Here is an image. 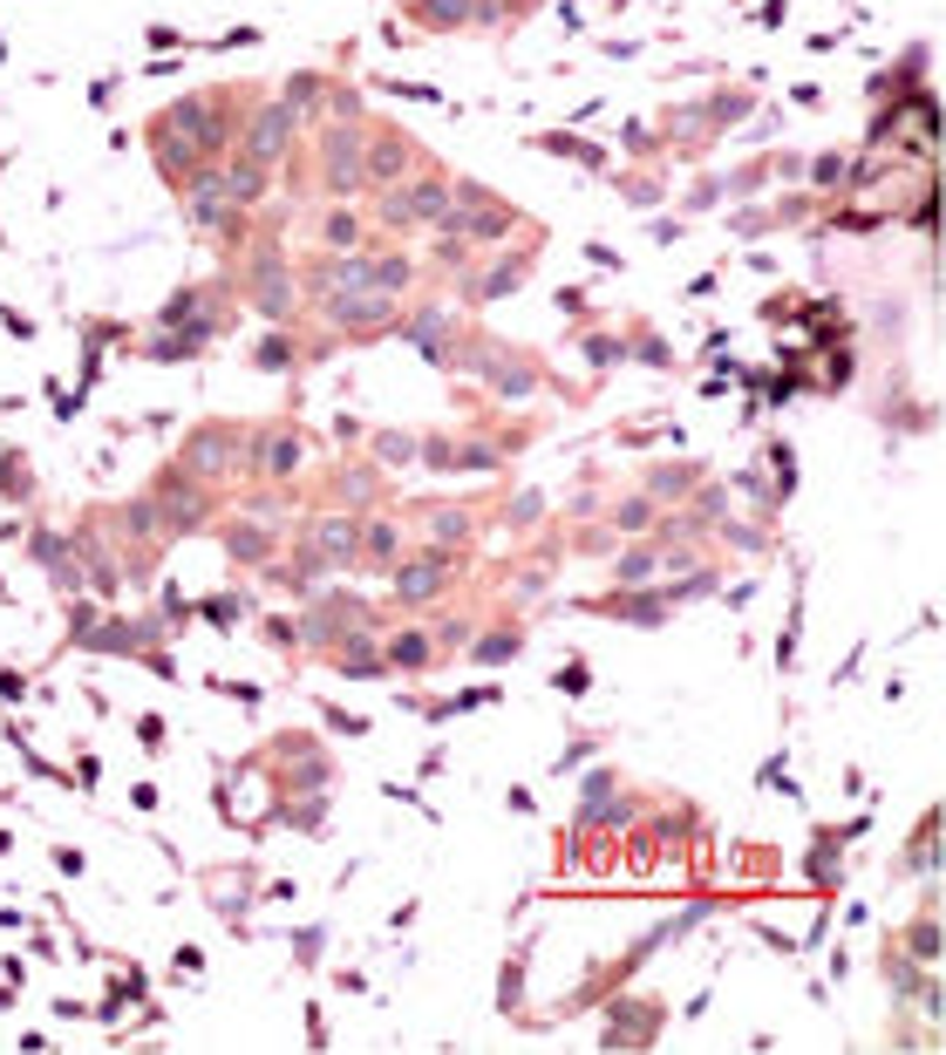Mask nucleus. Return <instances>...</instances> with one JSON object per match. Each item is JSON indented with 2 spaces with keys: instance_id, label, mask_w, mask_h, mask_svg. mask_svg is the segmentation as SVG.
<instances>
[{
  "instance_id": "nucleus-8",
  "label": "nucleus",
  "mask_w": 946,
  "mask_h": 1055,
  "mask_svg": "<svg viewBox=\"0 0 946 1055\" xmlns=\"http://www.w3.org/2000/svg\"><path fill=\"white\" fill-rule=\"evenodd\" d=\"M409 163H416V143H409L402 130H381L375 143H361V185L388 191V185H402Z\"/></svg>"
},
{
  "instance_id": "nucleus-17",
  "label": "nucleus",
  "mask_w": 946,
  "mask_h": 1055,
  "mask_svg": "<svg viewBox=\"0 0 946 1055\" xmlns=\"http://www.w3.org/2000/svg\"><path fill=\"white\" fill-rule=\"evenodd\" d=\"M450 320H457L450 307H429L416 327H402V335H409V348H422L429 361H442V335H450Z\"/></svg>"
},
{
  "instance_id": "nucleus-26",
  "label": "nucleus",
  "mask_w": 946,
  "mask_h": 1055,
  "mask_svg": "<svg viewBox=\"0 0 946 1055\" xmlns=\"http://www.w3.org/2000/svg\"><path fill=\"white\" fill-rule=\"evenodd\" d=\"M845 171H852V157H838V150H824V157L804 163V178H810L817 191H845Z\"/></svg>"
},
{
  "instance_id": "nucleus-33",
  "label": "nucleus",
  "mask_w": 946,
  "mask_h": 1055,
  "mask_svg": "<svg viewBox=\"0 0 946 1055\" xmlns=\"http://www.w3.org/2000/svg\"><path fill=\"white\" fill-rule=\"evenodd\" d=\"M538 518H545V490H525L518 505H505V525H511V531H531Z\"/></svg>"
},
{
  "instance_id": "nucleus-11",
  "label": "nucleus",
  "mask_w": 946,
  "mask_h": 1055,
  "mask_svg": "<svg viewBox=\"0 0 946 1055\" xmlns=\"http://www.w3.org/2000/svg\"><path fill=\"white\" fill-rule=\"evenodd\" d=\"M232 464H239V436H232V429H198V436H191L185 470H198V477H218V470H232Z\"/></svg>"
},
{
  "instance_id": "nucleus-18",
  "label": "nucleus",
  "mask_w": 946,
  "mask_h": 1055,
  "mask_svg": "<svg viewBox=\"0 0 946 1055\" xmlns=\"http://www.w3.org/2000/svg\"><path fill=\"white\" fill-rule=\"evenodd\" d=\"M518 647H525V634H518V627H490L484 640H470V660H477V668H505V660H511Z\"/></svg>"
},
{
  "instance_id": "nucleus-34",
  "label": "nucleus",
  "mask_w": 946,
  "mask_h": 1055,
  "mask_svg": "<svg viewBox=\"0 0 946 1055\" xmlns=\"http://www.w3.org/2000/svg\"><path fill=\"white\" fill-rule=\"evenodd\" d=\"M614 784H620V769H606V763H599V769H586V784H579V810H593L599 797H614Z\"/></svg>"
},
{
  "instance_id": "nucleus-15",
  "label": "nucleus",
  "mask_w": 946,
  "mask_h": 1055,
  "mask_svg": "<svg viewBox=\"0 0 946 1055\" xmlns=\"http://www.w3.org/2000/svg\"><path fill=\"white\" fill-rule=\"evenodd\" d=\"M361 559L368 566H396L402 559V525L396 518H368L361 525Z\"/></svg>"
},
{
  "instance_id": "nucleus-23",
  "label": "nucleus",
  "mask_w": 946,
  "mask_h": 1055,
  "mask_svg": "<svg viewBox=\"0 0 946 1055\" xmlns=\"http://www.w3.org/2000/svg\"><path fill=\"white\" fill-rule=\"evenodd\" d=\"M899 954H913L919 967H933V961H939V919H933V913H919V919L906 926V939H899Z\"/></svg>"
},
{
  "instance_id": "nucleus-14",
  "label": "nucleus",
  "mask_w": 946,
  "mask_h": 1055,
  "mask_svg": "<svg viewBox=\"0 0 946 1055\" xmlns=\"http://www.w3.org/2000/svg\"><path fill=\"white\" fill-rule=\"evenodd\" d=\"M333 668H341L348 681H381V675H388V660H381V647H375V640H341V647H333Z\"/></svg>"
},
{
  "instance_id": "nucleus-40",
  "label": "nucleus",
  "mask_w": 946,
  "mask_h": 1055,
  "mask_svg": "<svg viewBox=\"0 0 946 1055\" xmlns=\"http://www.w3.org/2000/svg\"><path fill=\"white\" fill-rule=\"evenodd\" d=\"M721 505H729V490H721V484H701V497H695V518H721Z\"/></svg>"
},
{
  "instance_id": "nucleus-41",
  "label": "nucleus",
  "mask_w": 946,
  "mask_h": 1055,
  "mask_svg": "<svg viewBox=\"0 0 946 1055\" xmlns=\"http://www.w3.org/2000/svg\"><path fill=\"white\" fill-rule=\"evenodd\" d=\"M368 490H375V477H368V470L341 477V505H368Z\"/></svg>"
},
{
  "instance_id": "nucleus-19",
  "label": "nucleus",
  "mask_w": 946,
  "mask_h": 1055,
  "mask_svg": "<svg viewBox=\"0 0 946 1055\" xmlns=\"http://www.w3.org/2000/svg\"><path fill=\"white\" fill-rule=\"evenodd\" d=\"M906 865H913V878L933 885V872H939V810H926V824H919V838H913Z\"/></svg>"
},
{
  "instance_id": "nucleus-44",
  "label": "nucleus",
  "mask_w": 946,
  "mask_h": 1055,
  "mask_svg": "<svg viewBox=\"0 0 946 1055\" xmlns=\"http://www.w3.org/2000/svg\"><path fill=\"white\" fill-rule=\"evenodd\" d=\"M593 749H599V743H572V749H566V756H559V763H551V776H572V769H579V763H586V756H593Z\"/></svg>"
},
{
  "instance_id": "nucleus-9",
  "label": "nucleus",
  "mask_w": 946,
  "mask_h": 1055,
  "mask_svg": "<svg viewBox=\"0 0 946 1055\" xmlns=\"http://www.w3.org/2000/svg\"><path fill=\"white\" fill-rule=\"evenodd\" d=\"M293 123H300L293 102H266L259 117L246 123V157H252V163H280L287 143H293Z\"/></svg>"
},
{
  "instance_id": "nucleus-4",
  "label": "nucleus",
  "mask_w": 946,
  "mask_h": 1055,
  "mask_svg": "<svg viewBox=\"0 0 946 1055\" xmlns=\"http://www.w3.org/2000/svg\"><path fill=\"white\" fill-rule=\"evenodd\" d=\"M307 551L333 573V566H348V559H361V518H348V511H320L313 525H307Z\"/></svg>"
},
{
  "instance_id": "nucleus-5",
  "label": "nucleus",
  "mask_w": 946,
  "mask_h": 1055,
  "mask_svg": "<svg viewBox=\"0 0 946 1055\" xmlns=\"http://www.w3.org/2000/svg\"><path fill=\"white\" fill-rule=\"evenodd\" d=\"M654 1035H660V1002H634V994H620L606 1008V1028H599L606 1048H647Z\"/></svg>"
},
{
  "instance_id": "nucleus-29",
  "label": "nucleus",
  "mask_w": 946,
  "mask_h": 1055,
  "mask_svg": "<svg viewBox=\"0 0 946 1055\" xmlns=\"http://www.w3.org/2000/svg\"><path fill=\"white\" fill-rule=\"evenodd\" d=\"M688 484H695V470H688V464H660V470L647 477V497H654V505H667V497H681Z\"/></svg>"
},
{
  "instance_id": "nucleus-38",
  "label": "nucleus",
  "mask_w": 946,
  "mask_h": 1055,
  "mask_svg": "<svg viewBox=\"0 0 946 1055\" xmlns=\"http://www.w3.org/2000/svg\"><path fill=\"white\" fill-rule=\"evenodd\" d=\"M721 538L743 545V551H763V531H756V525H736V518H721Z\"/></svg>"
},
{
  "instance_id": "nucleus-12",
  "label": "nucleus",
  "mask_w": 946,
  "mask_h": 1055,
  "mask_svg": "<svg viewBox=\"0 0 946 1055\" xmlns=\"http://www.w3.org/2000/svg\"><path fill=\"white\" fill-rule=\"evenodd\" d=\"M381 660H388L396 675H429V668H436V640H429L422 627H402V634L381 640Z\"/></svg>"
},
{
  "instance_id": "nucleus-35",
  "label": "nucleus",
  "mask_w": 946,
  "mask_h": 1055,
  "mask_svg": "<svg viewBox=\"0 0 946 1055\" xmlns=\"http://www.w3.org/2000/svg\"><path fill=\"white\" fill-rule=\"evenodd\" d=\"M769 470H776V497H790V484H797V464H790V442H769Z\"/></svg>"
},
{
  "instance_id": "nucleus-13",
  "label": "nucleus",
  "mask_w": 946,
  "mask_h": 1055,
  "mask_svg": "<svg viewBox=\"0 0 946 1055\" xmlns=\"http://www.w3.org/2000/svg\"><path fill=\"white\" fill-rule=\"evenodd\" d=\"M416 8H422V28H484V21H497L490 0H416Z\"/></svg>"
},
{
  "instance_id": "nucleus-36",
  "label": "nucleus",
  "mask_w": 946,
  "mask_h": 1055,
  "mask_svg": "<svg viewBox=\"0 0 946 1055\" xmlns=\"http://www.w3.org/2000/svg\"><path fill=\"white\" fill-rule=\"evenodd\" d=\"M708 117H715V123H743V117H749V96H743V89H736V96H715Z\"/></svg>"
},
{
  "instance_id": "nucleus-45",
  "label": "nucleus",
  "mask_w": 946,
  "mask_h": 1055,
  "mask_svg": "<svg viewBox=\"0 0 946 1055\" xmlns=\"http://www.w3.org/2000/svg\"><path fill=\"white\" fill-rule=\"evenodd\" d=\"M320 715L333 721V729H348V736H361V729H368V721H361V715H348V708H320Z\"/></svg>"
},
{
  "instance_id": "nucleus-6",
  "label": "nucleus",
  "mask_w": 946,
  "mask_h": 1055,
  "mask_svg": "<svg viewBox=\"0 0 946 1055\" xmlns=\"http://www.w3.org/2000/svg\"><path fill=\"white\" fill-rule=\"evenodd\" d=\"M708 919H715V906H708V899H688L681 913H667V919H654V926H647V933L634 939V954L620 961V974H634V967H640L647 954H660V947H675V939H688V933H695V926H708Z\"/></svg>"
},
{
  "instance_id": "nucleus-27",
  "label": "nucleus",
  "mask_w": 946,
  "mask_h": 1055,
  "mask_svg": "<svg viewBox=\"0 0 946 1055\" xmlns=\"http://www.w3.org/2000/svg\"><path fill=\"white\" fill-rule=\"evenodd\" d=\"M320 239H327L333 252H355V246H361V218H355V211H327V218H320Z\"/></svg>"
},
{
  "instance_id": "nucleus-22",
  "label": "nucleus",
  "mask_w": 946,
  "mask_h": 1055,
  "mask_svg": "<svg viewBox=\"0 0 946 1055\" xmlns=\"http://www.w3.org/2000/svg\"><path fill=\"white\" fill-rule=\"evenodd\" d=\"M518 280H525V259H497L484 280L470 287V300H505V293H518Z\"/></svg>"
},
{
  "instance_id": "nucleus-32",
  "label": "nucleus",
  "mask_w": 946,
  "mask_h": 1055,
  "mask_svg": "<svg viewBox=\"0 0 946 1055\" xmlns=\"http://www.w3.org/2000/svg\"><path fill=\"white\" fill-rule=\"evenodd\" d=\"M497 1008L505 1015L525 1008V961H505V974H497Z\"/></svg>"
},
{
  "instance_id": "nucleus-43",
  "label": "nucleus",
  "mask_w": 946,
  "mask_h": 1055,
  "mask_svg": "<svg viewBox=\"0 0 946 1055\" xmlns=\"http://www.w3.org/2000/svg\"><path fill=\"white\" fill-rule=\"evenodd\" d=\"M287 102H293V109H313V102H320V76H300V82L287 89Z\"/></svg>"
},
{
  "instance_id": "nucleus-7",
  "label": "nucleus",
  "mask_w": 946,
  "mask_h": 1055,
  "mask_svg": "<svg viewBox=\"0 0 946 1055\" xmlns=\"http://www.w3.org/2000/svg\"><path fill=\"white\" fill-rule=\"evenodd\" d=\"M320 171H327V191H361V137H355V123H333L327 137H320Z\"/></svg>"
},
{
  "instance_id": "nucleus-31",
  "label": "nucleus",
  "mask_w": 946,
  "mask_h": 1055,
  "mask_svg": "<svg viewBox=\"0 0 946 1055\" xmlns=\"http://www.w3.org/2000/svg\"><path fill=\"white\" fill-rule=\"evenodd\" d=\"M416 442H422V436H409V429H381V436H375V457H381V464H416V457H422Z\"/></svg>"
},
{
  "instance_id": "nucleus-16",
  "label": "nucleus",
  "mask_w": 946,
  "mask_h": 1055,
  "mask_svg": "<svg viewBox=\"0 0 946 1055\" xmlns=\"http://www.w3.org/2000/svg\"><path fill=\"white\" fill-rule=\"evenodd\" d=\"M484 375H490V396H505V402H525L531 388H538L531 361H484Z\"/></svg>"
},
{
  "instance_id": "nucleus-10",
  "label": "nucleus",
  "mask_w": 946,
  "mask_h": 1055,
  "mask_svg": "<svg viewBox=\"0 0 946 1055\" xmlns=\"http://www.w3.org/2000/svg\"><path fill=\"white\" fill-rule=\"evenodd\" d=\"M579 614L627 620V627H667V599H660V593H634V586H620V593H606V599H586Z\"/></svg>"
},
{
  "instance_id": "nucleus-1",
  "label": "nucleus",
  "mask_w": 946,
  "mask_h": 1055,
  "mask_svg": "<svg viewBox=\"0 0 946 1055\" xmlns=\"http://www.w3.org/2000/svg\"><path fill=\"white\" fill-rule=\"evenodd\" d=\"M388 579H396V599H402V606H429V599L450 593V579H457V551H450V545L402 551V559L388 566Z\"/></svg>"
},
{
  "instance_id": "nucleus-39",
  "label": "nucleus",
  "mask_w": 946,
  "mask_h": 1055,
  "mask_svg": "<svg viewBox=\"0 0 946 1055\" xmlns=\"http://www.w3.org/2000/svg\"><path fill=\"white\" fill-rule=\"evenodd\" d=\"M551 688H559V695H586V688H593V675H586L579 660H572V668H559V675H551Z\"/></svg>"
},
{
  "instance_id": "nucleus-2",
  "label": "nucleus",
  "mask_w": 946,
  "mask_h": 1055,
  "mask_svg": "<svg viewBox=\"0 0 946 1055\" xmlns=\"http://www.w3.org/2000/svg\"><path fill=\"white\" fill-rule=\"evenodd\" d=\"M442 211H450V185H442L436 171L429 178H416V185H388L381 191V226H396V232H409V226H442Z\"/></svg>"
},
{
  "instance_id": "nucleus-37",
  "label": "nucleus",
  "mask_w": 946,
  "mask_h": 1055,
  "mask_svg": "<svg viewBox=\"0 0 946 1055\" xmlns=\"http://www.w3.org/2000/svg\"><path fill=\"white\" fill-rule=\"evenodd\" d=\"M736 490H743V497H756V511H769V505H776V497H769V477H763V470H743V477H736Z\"/></svg>"
},
{
  "instance_id": "nucleus-25",
  "label": "nucleus",
  "mask_w": 946,
  "mask_h": 1055,
  "mask_svg": "<svg viewBox=\"0 0 946 1055\" xmlns=\"http://www.w3.org/2000/svg\"><path fill=\"white\" fill-rule=\"evenodd\" d=\"M654 497H620L614 505V531H627V538H640V531H654Z\"/></svg>"
},
{
  "instance_id": "nucleus-28",
  "label": "nucleus",
  "mask_w": 946,
  "mask_h": 1055,
  "mask_svg": "<svg viewBox=\"0 0 946 1055\" xmlns=\"http://www.w3.org/2000/svg\"><path fill=\"white\" fill-rule=\"evenodd\" d=\"M464 538H470V511H450V505L429 511V545H464Z\"/></svg>"
},
{
  "instance_id": "nucleus-20",
  "label": "nucleus",
  "mask_w": 946,
  "mask_h": 1055,
  "mask_svg": "<svg viewBox=\"0 0 946 1055\" xmlns=\"http://www.w3.org/2000/svg\"><path fill=\"white\" fill-rule=\"evenodd\" d=\"M218 185H226V198L246 211V205L266 191V163H252V157H246V163H232V171H218Z\"/></svg>"
},
{
  "instance_id": "nucleus-24",
  "label": "nucleus",
  "mask_w": 946,
  "mask_h": 1055,
  "mask_svg": "<svg viewBox=\"0 0 946 1055\" xmlns=\"http://www.w3.org/2000/svg\"><path fill=\"white\" fill-rule=\"evenodd\" d=\"M409 280H416L409 259H368V287H375V293H396V300H402Z\"/></svg>"
},
{
  "instance_id": "nucleus-21",
  "label": "nucleus",
  "mask_w": 946,
  "mask_h": 1055,
  "mask_svg": "<svg viewBox=\"0 0 946 1055\" xmlns=\"http://www.w3.org/2000/svg\"><path fill=\"white\" fill-rule=\"evenodd\" d=\"M654 573H660V545H627L620 559H614V579H620V586H647Z\"/></svg>"
},
{
  "instance_id": "nucleus-30",
  "label": "nucleus",
  "mask_w": 946,
  "mask_h": 1055,
  "mask_svg": "<svg viewBox=\"0 0 946 1055\" xmlns=\"http://www.w3.org/2000/svg\"><path fill=\"white\" fill-rule=\"evenodd\" d=\"M538 150H551V157H579V163H586V171H599V163H606V150H599V143H579V137H559V130H551V137H538Z\"/></svg>"
},
{
  "instance_id": "nucleus-3",
  "label": "nucleus",
  "mask_w": 946,
  "mask_h": 1055,
  "mask_svg": "<svg viewBox=\"0 0 946 1055\" xmlns=\"http://www.w3.org/2000/svg\"><path fill=\"white\" fill-rule=\"evenodd\" d=\"M327 320L361 335V327H396L402 320V300L396 293H375V287H355V293H333L327 300Z\"/></svg>"
},
{
  "instance_id": "nucleus-46",
  "label": "nucleus",
  "mask_w": 946,
  "mask_h": 1055,
  "mask_svg": "<svg viewBox=\"0 0 946 1055\" xmlns=\"http://www.w3.org/2000/svg\"><path fill=\"white\" fill-rule=\"evenodd\" d=\"M287 361H293L287 341H266V348H259V368H287Z\"/></svg>"
},
{
  "instance_id": "nucleus-42",
  "label": "nucleus",
  "mask_w": 946,
  "mask_h": 1055,
  "mask_svg": "<svg viewBox=\"0 0 946 1055\" xmlns=\"http://www.w3.org/2000/svg\"><path fill=\"white\" fill-rule=\"evenodd\" d=\"M429 640H436V647H470V620H442Z\"/></svg>"
}]
</instances>
